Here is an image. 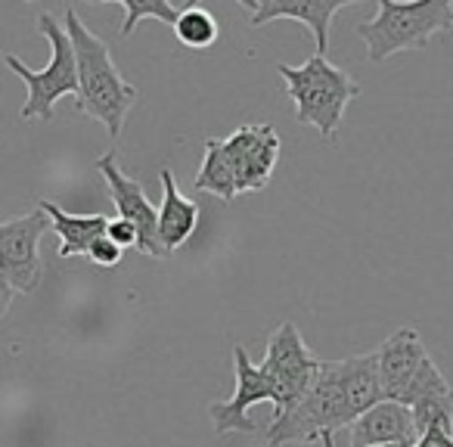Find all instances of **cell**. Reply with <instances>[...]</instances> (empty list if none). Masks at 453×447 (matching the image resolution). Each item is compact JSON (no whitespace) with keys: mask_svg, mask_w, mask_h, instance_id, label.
Wrapping results in <instances>:
<instances>
[{"mask_svg":"<svg viewBox=\"0 0 453 447\" xmlns=\"http://www.w3.org/2000/svg\"><path fill=\"white\" fill-rule=\"evenodd\" d=\"M63 26H65V32H69L72 47H75L78 112L90 115V119H96L100 125H106L109 137L119 140L127 112H131L134 103H137V88L121 78V72L115 69V63H112L109 44L100 35H94L84 26V19L78 16L75 7L65 10Z\"/></svg>","mask_w":453,"mask_h":447,"instance_id":"obj_1","label":"cell"},{"mask_svg":"<svg viewBox=\"0 0 453 447\" xmlns=\"http://www.w3.org/2000/svg\"><path fill=\"white\" fill-rule=\"evenodd\" d=\"M277 72L296 103L298 125L314 127L323 140H333L345 121L348 103L360 96V84L342 66H333L320 53H314L304 66L280 63Z\"/></svg>","mask_w":453,"mask_h":447,"instance_id":"obj_2","label":"cell"},{"mask_svg":"<svg viewBox=\"0 0 453 447\" xmlns=\"http://www.w3.org/2000/svg\"><path fill=\"white\" fill-rule=\"evenodd\" d=\"M453 28V4L450 0H416V4H397V0H379L376 16L360 22L357 35L366 44L370 63H385L395 53L422 50L432 38Z\"/></svg>","mask_w":453,"mask_h":447,"instance_id":"obj_3","label":"cell"},{"mask_svg":"<svg viewBox=\"0 0 453 447\" xmlns=\"http://www.w3.org/2000/svg\"><path fill=\"white\" fill-rule=\"evenodd\" d=\"M38 35H44L50 44V63L44 69H28L19 57L4 53V63L10 66L13 75H19L28 84V100L22 103L19 119L22 121H53L57 115V103L63 96H78V63H75V47L69 41L65 26H59L50 13H38L35 19Z\"/></svg>","mask_w":453,"mask_h":447,"instance_id":"obj_4","label":"cell"},{"mask_svg":"<svg viewBox=\"0 0 453 447\" xmlns=\"http://www.w3.org/2000/svg\"><path fill=\"white\" fill-rule=\"evenodd\" d=\"M351 413H348L345 391L339 379V360H320L314 385L304 391L298 404H292L286 413H277L267 428V444L286 447L296 441H320L326 432L351 428Z\"/></svg>","mask_w":453,"mask_h":447,"instance_id":"obj_5","label":"cell"},{"mask_svg":"<svg viewBox=\"0 0 453 447\" xmlns=\"http://www.w3.org/2000/svg\"><path fill=\"white\" fill-rule=\"evenodd\" d=\"M261 370H265L273 382V410L286 413V410L302 401L304 391L314 385L317 373H320V360L304 345L296 323L286 320V323H280L271 339H267V358H265V364H261Z\"/></svg>","mask_w":453,"mask_h":447,"instance_id":"obj_6","label":"cell"},{"mask_svg":"<svg viewBox=\"0 0 453 447\" xmlns=\"http://www.w3.org/2000/svg\"><path fill=\"white\" fill-rule=\"evenodd\" d=\"M50 230V218L41 208L22 218L0 220V274L16 292H35L44 277L41 265V236Z\"/></svg>","mask_w":453,"mask_h":447,"instance_id":"obj_7","label":"cell"},{"mask_svg":"<svg viewBox=\"0 0 453 447\" xmlns=\"http://www.w3.org/2000/svg\"><path fill=\"white\" fill-rule=\"evenodd\" d=\"M96 171L106 177L109 193H112L115 212L121 220H127L137 230V252L150 255V258H168V252L162 249L158 240V208L150 202V196L143 193L140 181L127 177L115 162V150H109L106 156L96 158Z\"/></svg>","mask_w":453,"mask_h":447,"instance_id":"obj_8","label":"cell"},{"mask_svg":"<svg viewBox=\"0 0 453 447\" xmlns=\"http://www.w3.org/2000/svg\"><path fill=\"white\" fill-rule=\"evenodd\" d=\"M234 373H236L234 395L226 397V401H214L208 407V416H211L218 435H230V432L252 435L258 432V426L249 420V410L261 401H273V382L261 366H255L249 360L242 345H234Z\"/></svg>","mask_w":453,"mask_h":447,"instance_id":"obj_9","label":"cell"},{"mask_svg":"<svg viewBox=\"0 0 453 447\" xmlns=\"http://www.w3.org/2000/svg\"><path fill=\"white\" fill-rule=\"evenodd\" d=\"M226 152L234 158L236 189L255 193L265 189L280 162V134L273 125H240L224 140Z\"/></svg>","mask_w":453,"mask_h":447,"instance_id":"obj_10","label":"cell"},{"mask_svg":"<svg viewBox=\"0 0 453 447\" xmlns=\"http://www.w3.org/2000/svg\"><path fill=\"white\" fill-rule=\"evenodd\" d=\"M379 358V379H382V395L385 401L403 404L413 389L416 376H419L422 364L428 360L426 342H422L419 329L403 327L391 333L382 345L376 348Z\"/></svg>","mask_w":453,"mask_h":447,"instance_id":"obj_11","label":"cell"},{"mask_svg":"<svg viewBox=\"0 0 453 447\" xmlns=\"http://www.w3.org/2000/svg\"><path fill=\"white\" fill-rule=\"evenodd\" d=\"M240 4L249 10V26L252 28H261L277 19H292L308 26L320 57H326L329 26H333L335 13L351 7V0H240Z\"/></svg>","mask_w":453,"mask_h":447,"instance_id":"obj_12","label":"cell"},{"mask_svg":"<svg viewBox=\"0 0 453 447\" xmlns=\"http://www.w3.org/2000/svg\"><path fill=\"white\" fill-rule=\"evenodd\" d=\"M419 428H416L413 410L397 401H382L366 410L351 426V447H416Z\"/></svg>","mask_w":453,"mask_h":447,"instance_id":"obj_13","label":"cell"},{"mask_svg":"<svg viewBox=\"0 0 453 447\" xmlns=\"http://www.w3.org/2000/svg\"><path fill=\"white\" fill-rule=\"evenodd\" d=\"M403 407L413 410L416 428L428 432L432 426H441L447 432H453V385L444 379V373L438 370L432 358L422 364L419 376H416L413 389H410Z\"/></svg>","mask_w":453,"mask_h":447,"instance_id":"obj_14","label":"cell"},{"mask_svg":"<svg viewBox=\"0 0 453 447\" xmlns=\"http://www.w3.org/2000/svg\"><path fill=\"white\" fill-rule=\"evenodd\" d=\"M158 181H162V205H158V240H162L165 252H174L180 249L189 236L199 227V205L193 199L177 189V181L171 174V168L158 171Z\"/></svg>","mask_w":453,"mask_h":447,"instance_id":"obj_15","label":"cell"},{"mask_svg":"<svg viewBox=\"0 0 453 447\" xmlns=\"http://www.w3.org/2000/svg\"><path fill=\"white\" fill-rule=\"evenodd\" d=\"M38 208L50 218V230L59 236V258L88 255L100 236H106L109 220L106 214H72L50 199H38Z\"/></svg>","mask_w":453,"mask_h":447,"instance_id":"obj_16","label":"cell"},{"mask_svg":"<svg viewBox=\"0 0 453 447\" xmlns=\"http://www.w3.org/2000/svg\"><path fill=\"white\" fill-rule=\"evenodd\" d=\"M339 379H342V391H345V404H348L351 420H360L366 410H372L376 404L385 401L376 351L339 360Z\"/></svg>","mask_w":453,"mask_h":447,"instance_id":"obj_17","label":"cell"},{"mask_svg":"<svg viewBox=\"0 0 453 447\" xmlns=\"http://www.w3.org/2000/svg\"><path fill=\"white\" fill-rule=\"evenodd\" d=\"M196 193H211L220 202H234L240 196L236 189V171L234 158L226 152V143L218 137L205 140V156H202V168L196 174Z\"/></svg>","mask_w":453,"mask_h":447,"instance_id":"obj_18","label":"cell"},{"mask_svg":"<svg viewBox=\"0 0 453 447\" xmlns=\"http://www.w3.org/2000/svg\"><path fill=\"white\" fill-rule=\"evenodd\" d=\"M174 35L189 50H208L220 38V26L211 16V10L189 4V7H180V16L174 22Z\"/></svg>","mask_w":453,"mask_h":447,"instance_id":"obj_19","label":"cell"},{"mask_svg":"<svg viewBox=\"0 0 453 447\" xmlns=\"http://www.w3.org/2000/svg\"><path fill=\"white\" fill-rule=\"evenodd\" d=\"M100 4H119V7L125 10V22L119 26L121 38H131L143 19H156V22H162V26L174 28L177 16H180V10L171 7L168 0H100Z\"/></svg>","mask_w":453,"mask_h":447,"instance_id":"obj_20","label":"cell"},{"mask_svg":"<svg viewBox=\"0 0 453 447\" xmlns=\"http://www.w3.org/2000/svg\"><path fill=\"white\" fill-rule=\"evenodd\" d=\"M121 255H125V249H119L115 246L109 236H100V240L90 246V252H88V258L94 261L96 267H115L121 261Z\"/></svg>","mask_w":453,"mask_h":447,"instance_id":"obj_21","label":"cell"},{"mask_svg":"<svg viewBox=\"0 0 453 447\" xmlns=\"http://www.w3.org/2000/svg\"><path fill=\"white\" fill-rule=\"evenodd\" d=\"M106 236L115 243L119 249H137V230L127 224V220L121 218H112L109 220V227H106Z\"/></svg>","mask_w":453,"mask_h":447,"instance_id":"obj_22","label":"cell"},{"mask_svg":"<svg viewBox=\"0 0 453 447\" xmlns=\"http://www.w3.org/2000/svg\"><path fill=\"white\" fill-rule=\"evenodd\" d=\"M416 447H453V432H447V428H441V426H432L428 432L419 435Z\"/></svg>","mask_w":453,"mask_h":447,"instance_id":"obj_23","label":"cell"},{"mask_svg":"<svg viewBox=\"0 0 453 447\" xmlns=\"http://www.w3.org/2000/svg\"><path fill=\"white\" fill-rule=\"evenodd\" d=\"M13 298H16V289L7 283V277L0 274V317H4V314H7V311H10V304H13Z\"/></svg>","mask_w":453,"mask_h":447,"instance_id":"obj_24","label":"cell"},{"mask_svg":"<svg viewBox=\"0 0 453 447\" xmlns=\"http://www.w3.org/2000/svg\"><path fill=\"white\" fill-rule=\"evenodd\" d=\"M320 444H323V447H335V435H333V432H326V435L320 438Z\"/></svg>","mask_w":453,"mask_h":447,"instance_id":"obj_25","label":"cell"},{"mask_svg":"<svg viewBox=\"0 0 453 447\" xmlns=\"http://www.w3.org/2000/svg\"><path fill=\"white\" fill-rule=\"evenodd\" d=\"M388 447H401V444H388Z\"/></svg>","mask_w":453,"mask_h":447,"instance_id":"obj_26","label":"cell"},{"mask_svg":"<svg viewBox=\"0 0 453 447\" xmlns=\"http://www.w3.org/2000/svg\"><path fill=\"white\" fill-rule=\"evenodd\" d=\"M0 59H4V50H0Z\"/></svg>","mask_w":453,"mask_h":447,"instance_id":"obj_27","label":"cell"}]
</instances>
